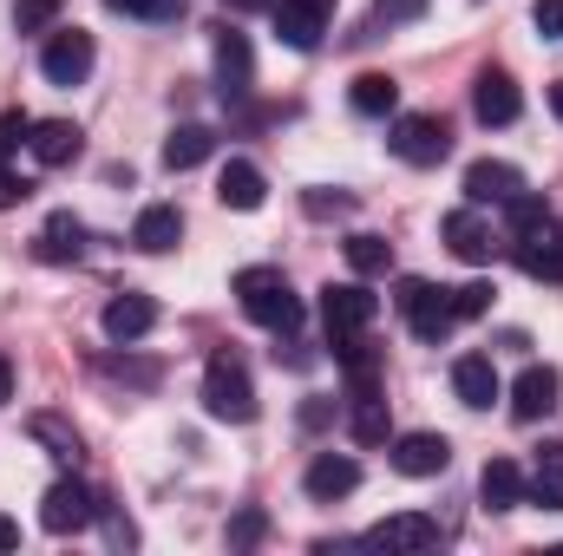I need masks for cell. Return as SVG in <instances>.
<instances>
[{
  "label": "cell",
  "instance_id": "obj_1",
  "mask_svg": "<svg viewBox=\"0 0 563 556\" xmlns=\"http://www.w3.org/2000/svg\"><path fill=\"white\" fill-rule=\"evenodd\" d=\"M236 301H243V314H250L256 327H269V334H295V327H301V294L282 281V269H243V276H236Z\"/></svg>",
  "mask_w": 563,
  "mask_h": 556
},
{
  "label": "cell",
  "instance_id": "obj_2",
  "mask_svg": "<svg viewBox=\"0 0 563 556\" xmlns=\"http://www.w3.org/2000/svg\"><path fill=\"white\" fill-rule=\"evenodd\" d=\"M203 413L223 419V425H250L256 419V387L243 374L236 354H210V374H203Z\"/></svg>",
  "mask_w": 563,
  "mask_h": 556
},
{
  "label": "cell",
  "instance_id": "obj_3",
  "mask_svg": "<svg viewBox=\"0 0 563 556\" xmlns=\"http://www.w3.org/2000/svg\"><path fill=\"white\" fill-rule=\"evenodd\" d=\"M400 314H407V327L420 334L426 347H439L452 327H459V314H452V288H432V281H420V276H407L400 281Z\"/></svg>",
  "mask_w": 563,
  "mask_h": 556
},
{
  "label": "cell",
  "instance_id": "obj_4",
  "mask_svg": "<svg viewBox=\"0 0 563 556\" xmlns=\"http://www.w3.org/2000/svg\"><path fill=\"white\" fill-rule=\"evenodd\" d=\"M394 157H400V164H445V151H452V132H445V119H439V112H400V119H394Z\"/></svg>",
  "mask_w": 563,
  "mask_h": 556
},
{
  "label": "cell",
  "instance_id": "obj_5",
  "mask_svg": "<svg viewBox=\"0 0 563 556\" xmlns=\"http://www.w3.org/2000/svg\"><path fill=\"white\" fill-rule=\"evenodd\" d=\"M250 86H256V53H250V33L217 26V92H223V105H243V99H250Z\"/></svg>",
  "mask_w": 563,
  "mask_h": 556
},
{
  "label": "cell",
  "instance_id": "obj_6",
  "mask_svg": "<svg viewBox=\"0 0 563 556\" xmlns=\"http://www.w3.org/2000/svg\"><path fill=\"white\" fill-rule=\"evenodd\" d=\"M99 518V498L79 485V478H59V485H46V498H40V524L53 531V537H73V531H86Z\"/></svg>",
  "mask_w": 563,
  "mask_h": 556
},
{
  "label": "cell",
  "instance_id": "obj_7",
  "mask_svg": "<svg viewBox=\"0 0 563 556\" xmlns=\"http://www.w3.org/2000/svg\"><path fill=\"white\" fill-rule=\"evenodd\" d=\"M374 314H380V301H374L361 281H328V288H321V321H328V341L361 334Z\"/></svg>",
  "mask_w": 563,
  "mask_h": 556
},
{
  "label": "cell",
  "instance_id": "obj_8",
  "mask_svg": "<svg viewBox=\"0 0 563 556\" xmlns=\"http://www.w3.org/2000/svg\"><path fill=\"white\" fill-rule=\"evenodd\" d=\"M40 73H46L53 86H86V73H92V33H79V26L53 33L46 53H40Z\"/></svg>",
  "mask_w": 563,
  "mask_h": 556
},
{
  "label": "cell",
  "instance_id": "obj_9",
  "mask_svg": "<svg viewBox=\"0 0 563 556\" xmlns=\"http://www.w3.org/2000/svg\"><path fill=\"white\" fill-rule=\"evenodd\" d=\"M472 112H478V125H518V112H525L518 79L498 73V66H485V73L472 79Z\"/></svg>",
  "mask_w": 563,
  "mask_h": 556
},
{
  "label": "cell",
  "instance_id": "obj_10",
  "mask_svg": "<svg viewBox=\"0 0 563 556\" xmlns=\"http://www.w3.org/2000/svg\"><path fill=\"white\" fill-rule=\"evenodd\" d=\"M99 327H106V341H112V347H132V341H144V334L157 327V301L139 294V288H125V294H112V301H106Z\"/></svg>",
  "mask_w": 563,
  "mask_h": 556
},
{
  "label": "cell",
  "instance_id": "obj_11",
  "mask_svg": "<svg viewBox=\"0 0 563 556\" xmlns=\"http://www.w3.org/2000/svg\"><path fill=\"white\" fill-rule=\"evenodd\" d=\"M367 544L374 551H439V518H426V511H400V518H380L374 531H367Z\"/></svg>",
  "mask_w": 563,
  "mask_h": 556
},
{
  "label": "cell",
  "instance_id": "obj_12",
  "mask_svg": "<svg viewBox=\"0 0 563 556\" xmlns=\"http://www.w3.org/2000/svg\"><path fill=\"white\" fill-rule=\"evenodd\" d=\"M518 269L531 281H563V230L544 216L538 230H525L518 236Z\"/></svg>",
  "mask_w": 563,
  "mask_h": 556
},
{
  "label": "cell",
  "instance_id": "obj_13",
  "mask_svg": "<svg viewBox=\"0 0 563 556\" xmlns=\"http://www.w3.org/2000/svg\"><path fill=\"white\" fill-rule=\"evenodd\" d=\"M276 33H282V46L314 53L321 33H328V7L321 0H276Z\"/></svg>",
  "mask_w": 563,
  "mask_h": 556
},
{
  "label": "cell",
  "instance_id": "obj_14",
  "mask_svg": "<svg viewBox=\"0 0 563 556\" xmlns=\"http://www.w3.org/2000/svg\"><path fill=\"white\" fill-rule=\"evenodd\" d=\"M452 393H459V407H472V413H485L505 387H498V367H492V354H459L452 360Z\"/></svg>",
  "mask_w": 563,
  "mask_h": 556
},
{
  "label": "cell",
  "instance_id": "obj_15",
  "mask_svg": "<svg viewBox=\"0 0 563 556\" xmlns=\"http://www.w3.org/2000/svg\"><path fill=\"white\" fill-rule=\"evenodd\" d=\"M361 485V465L347 458V452H321L308 471H301V491L314 498V504H334V498H347Z\"/></svg>",
  "mask_w": 563,
  "mask_h": 556
},
{
  "label": "cell",
  "instance_id": "obj_16",
  "mask_svg": "<svg viewBox=\"0 0 563 556\" xmlns=\"http://www.w3.org/2000/svg\"><path fill=\"white\" fill-rule=\"evenodd\" d=\"M452 465V445L439 438V432H407V438H394V471L400 478H439Z\"/></svg>",
  "mask_w": 563,
  "mask_h": 556
},
{
  "label": "cell",
  "instance_id": "obj_17",
  "mask_svg": "<svg viewBox=\"0 0 563 556\" xmlns=\"http://www.w3.org/2000/svg\"><path fill=\"white\" fill-rule=\"evenodd\" d=\"M525 190V177H518V164H505V157H478L472 170H465V203H511Z\"/></svg>",
  "mask_w": 563,
  "mask_h": 556
},
{
  "label": "cell",
  "instance_id": "obj_18",
  "mask_svg": "<svg viewBox=\"0 0 563 556\" xmlns=\"http://www.w3.org/2000/svg\"><path fill=\"white\" fill-rule=\"evenodd\" d=\"M445 249H452L459 263H472V269H485V263L498 256L492 230L478 223V203H472V210H452V216H445Z\"/></svg>",
  "mask_w": 563,
  "mask_h": 556
},
{
  "label": "cell",
  "instance_id": "obj_19",
  "mask_svg": "<svg viewBox=\"0 0 563 556\" xmlns=\"http://www.w3.org/2000/svg\"><path fill=\"white\" fill-rule=\"evenodd\" d=\"M132 243H139L144 256H170L184 243V210L177 203H144L139 223H132Z\"/></svg>",
  "mask_w": 563,
  "mask_h": 556
},
{
  "label": "cell",
  "instance_id": "obj_20",
  "mask_svg": "<svg viewBox=\"0 0 563 556\" xmlns=\"http://www.w3.org/2000/svg\"><path fill=\"white\" fill-rule=\"evenodd\" d=\"M558 367H525V374H518V380H511V413L525 419V425H531V419H544L551 413V407H558Z\"/></svg>",
  "mask_w": 563,
  "mask_h": 556
},
{
  "label": "cell",
  "instance_id": "obj_21",
  "mask_svg": "<svg viewBox=\"0 0 563 556\" xmlns=\"http://www.w3.org/2000/svg\"><path fill=\"white\" fill-rule=\"evenodd\" d=\"M478 498H485V511H518V504H525V471H518L511 458H485Z\"/></svg>",
  "mask_w": 563,
  "mask_h": 556
},
{
  "label": "cell",
  "instance_id": "obj_22",
  "mask_svg": "<svg viewBox=\"0 0 563 556\" xmlns=\"http://www.w3.org/2000/svg\"><path fill=\"white\" fill-rule=\"evenodd\" d=\"M217 197H223V210H263V170L250 157H230L217 177Z\"/></svg>",
  "mask_w": 563,
  "mask_h": 556
},
{
  "label": "cell",
  "instance_id": "obj_23",
  "mask_svg": "<svg viewBox=\"0 0 563 556\" xmlns=\"http://www.w3.org/2000/svg\"><path fill=\"white\" fill-rule=\"evenodd\" d=\"M26 144H33V157H40L46 170H59V164L79 157V125H73V119H40Z\"/></svg>",
  "mask_w": 563,
  "mask_h": 556
},
{
  "label": "cell",
  "instance_id": "obj_24",
  "mask_svg": "<svg viewBox=\"0 0 563 556\" xmlns=\"http://www.w3.org/2000/svg\"><path fill=\"white\" fill-rule=\"evenodd\" d=\"M79 249H86V223H79L73 210L46 216V230H40V263H73Z\"/></svg>",
  "mask_w": 563,
  "mask_h": 556
},
{
  "label": "cell",
  "instance_id": "obj_25",
  "mask_svg": "<svg viewBox=\"0 0 563 556\" xmlns=\"http://www.w3.org/2000/svg\"><path fill=\"white\" fill-rule=\"evenodd\" d=\"M210 151H217V132H210V125H177V132L164 138V170H197Z\"/></svg>",
  "mask_w": 563,
  "mask_h": 556
},
{
  "label": "cell",
  "instance_id": "obj_26",
  "mask_svg": "<svg viewBox=\"0 0 563 556\" xmlns=\"http://www.w3.org/2000/svg\"><path fill=\"white\" fill-rule=\"evenodd\" d=\"M347 99H354V112H361V119H394V105H400V86H394L387 73H361Z\"/></svg>",
  "mask_w": 563,
  "mask_h": 556
},
{
  "label": "cell",
  "instance_id": "obj_27",
  "mask_svg": "<svg viewBox=\"0 0 563 556\" xmlns=\"http://www.w3.org/2000/svg\"><path fill=\"white\" fill-rule=\"evenodd\" d=\"M347 263H354V276H387L394 269V243L387 236H347Z\"/></svg>",
  "mask_w": 563,
  "mask_h": 556
},
{
  "label": "cell",
  "instance_id": "obj_28",
  "mask_svg": "<svg viewBox=\"0 0 563 556\" xmlns=\"http://www.w3.org/2000/svg\"><path fill=\"white\" fill-rule=\"evenodd\" d=\"M525 498L538 504V511H563V465L551 458V465H538L531 478H525Z\"/></svg>",
  "mask_w": 563,
  "mask_h": 556
},
{
  "label": "cell",
  "instance_id": "obj_29",
  "mask_svg": "<svg viewBox=\"0 0 563 556\" xmlns=\"http://www.w3.org/2000/svg\"><path fill=\"white\" fill-rule=\"evenodd\" d=\"M33 438H40V445H53V458H66V465H79V432H73L66 419L40 413V419H33Z\"/></svg>",
  "mask_w": 563,
  "mask_h": 556
},
{
  "label": "cell",
  "instance_id": "obj_30",
  "mask_svg": "<svg viewBox=\"0 0 563 556\" xmlns=\"http://www.w3.org/2000/svg\"><path fill=\"white\" fill-rule=\"evenodd\" d=\"M354 438H361V445H387V400H380V393L354 400Z\"/></svg>",
  "mask_w": 563,
  "mask_h": 556
},
{
  "label": "cell",
  "instance_id": "obj_31",
  "mask_svg": "<svg viewBox=\"0 0 563 556\" xmlns=\"http://www.w3.org/2000/svg\"><path fill=\"white\" fill-rule=\"evenodd\" d=\"M452 314H459V321L492 314V281H465V288H452Z\"/></svg>",
  "mask_w": 563,
  "mask_h": 556
},
{
  "label": "cell",
  "instance_id": "obj_32",
  "mask_svg": "<svg viewBox=\"0 0 563 556\" xmlns=\"http://www.w3.org/2000/svg\"><path fill=\"white\" fill-rule=\"evenodd\" d=\"M106 7L132 20H184V0H106Z\"/></svg>",
  "mask_w": 563,
  "mask_h": 556
},
{
  "label": "cell",
  "instance_id": "obj_33",
  "mask_svg": "<svg viewBox=\"0 0 563 556\" xmlns=\"http://www.w3.org/2000/svg\"><path fill=\"white\" fill-rule=\"evenodd\" d=\"M53 20H59V0H20V7H13V26H20V33H46Z\"/></svg>",
  "mask_w": 563,
  "mask_h": 556
},
{
  "label": "cell",
  "instance_id": "obj_34",
  "mask_svg": "<svg viewBox=\"0 0 563 556\" xmlns=\"http://www.w3.org/2000/svg\"><path fill=\"white\" fill-rule=\"evenodd\" d=\"M505 210H511V230H518V236H525V230H538V223L551 216V210H544V197H525V190H518Z\"/></svg>",
  "mask_w": 563,
  "mask_h": 556
},
{
  "label": "cell",
  "instance_id": "obj_35",
  "mask_svg": "<svg viewBox=\"0 0 563 556\" xmlns=\"http://www.w3.org/2000/svg\"><path fill=\"white\" fill-rule=\"evenodd\" d=\"M26 138H33V119L26 112H0V157H13Z\"/></svg>",
  "mask_w": 563,
  "mask_h": 556
},
{
  "label": "cell",
  "instance_id": "obj_36",
  "mask_svg": "<svg viewBox=\"0 0 563 556\" xmlns=\"http://www.w3.org/2000/svg\"><path fill=\"white\" fill-rule=\"evenodd\" d=\"M106 374L125 380V387H157V367L151 360H106Z\"/></svg>",
  "mask_w": 563,
  "mask_h": 556
},
{
  "label": "cell",
  "instance_id": "obj_37",
  "mask_svg": "<svg viewBox=\"0 0 563 556\" xmlns=\"http://www.w3.org/2000/svg\"><path fill=\"white\" fill-rule=\"evenodd\" d=\"M301 203H308V216H347V210H354V197H347V190H334V197H328V190H308Z\"/></svg>",
  "mask_w": 563,
  "mask_h": 556
},
{
  "label": "cell",
  "instance_id": "obj_38",
  "mask_svg": "<svg viewBox=\"0 0 563 556\" xmlns=\"http://www.w3.org/2000/svg\"><path fill=\"white\" fill-rule=\"evenodd\" d=\"M531 20H538V33H544V40H563V0H538V7H531Z\"/></svg>",
  "mask_w": 563,
  "mask_h": 556
},
{
  "label": "cell",
  "instance_id": "obj_39",
  "mask_svg": "<svg viewBox=\"0 0 563 556\" xmlns=\"http://www.w3.org/2000/svg\"><path fill=\"white\" fill-rule=\"evenodd\" d=\"M263 537V511H243L236 524H230V544H256Z\"/></svg>",
  "mask_w": 563,
  "mask_h": 556
},
{
  "label": "cell",
  "instance_id": "obj_40",
  "mask_svg": "<svg viewBox=\"0 0 563 556\" xmlns=\"http://www.w3.org/2000/svg\"><path fill=\"white\" fill-rule=\"evenodd\" d=\"M26 190H33V184H26L20 170H0V210H13V203H20Z\"/></svg>",
  "mask_w": 563,
  "mask_h": 556
},
{
  "label": "cell",
  "instance_id": "obj_41",
  "mask_svg": "<svg viewBox=\"0 0 563 556\" xmlns=\"http://www.w3.org/2000/svg\"><path fill=\"white\" fill-rule=\"evenodd\" d=\"M380 7V20H420L426 13V0H374Z\"/></svg>",
  "mask_w": 563,
  "mask_h": 556
},
{
  "label": "cell",
  "instance_id": "obj_42",
  "mask_svg": "<svg viewBox=\"0 0 563 556\" xmlns=\"http://www.w3.org/2000/svg\"><path fill=\"white\" fill-rule=\"evenodd\" d=\"M328 419H334V407H328V400H308V407H301V425H308V432H321Z\"/></svg>",
  "mask_w": 563,
  "mask_h": 556
},
{
  "label": "cell",
  "instance_id": "obj_43",
  "mask_svg": "<svg viewBox=\"0 0 563 556\" xmlns=\"http://www.w3.org/2000/svg\"><path fill=\"white\" fill-rule=\"evenodd\" d=\"M7 400H13V360L0 354V407H7Z\"/></svg>",
  "mask_w": 563,
  "mask_h": 556
},
{
  "label": "cell",
  "instance_id": "obj_44",
  "mask_svg": "<svg viewBox=\"0 0 563 556\" xmlns=\"http://www.w3.org/2000/svg\"><path fill=\"white\" fill-rule=\"evenodd\" d=\"M7 551H20V524H7V518H0V556Z\"/></svg>",
  "mask_w": 563,
  "mask_h": 556
},
{
  "label": "cell",
  "instance_id": "obj_45",
  "mask_svg": "<svg viewBox=\"0 0 563 556\" xmlns=\"http://www.w3.org/2000/svg\"><path fill=\"white\" fill-rule=\"evenodd\" d=\"M551 112H558V125H563V79L551 86Z\"/></svg>",
  "mask_w": 563,
  "mask_h": 556
},
{
  "label": "cell",
  "instance_id": "obj_46",
  "mask_svg": "<svg viewBox=\"0 0 563 556\" xmlns=\"http://www.w3.org/2000/svg\"><path fill=\"white\" fill-rule=\"evenodd\" d=\"M230 7H243V13H256V7H276V0H230Z\"/></svg>",
  "mask_w": 563,
  "mask_h": 556
},
{
  "label": "cell",
  "instance_id": "obj_47",
  "mask_svg": "<svg viewBox=\"0 0 563 556\" xmlns=\"http://www.w3.org/2000/svg\"><path fill=\"white\" fill-rule=\"evenodd\" d=\"M321 7H334V0H321Z\"/></svg>",
  "mask_w": 563,
  "mask_h": 556
}]
</instances>
